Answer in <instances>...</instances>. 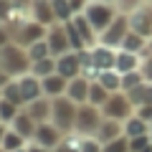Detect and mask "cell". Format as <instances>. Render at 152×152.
<instances>
[{
	"label": "cell",
	"mask_w": 152,
	"mask_h": 152,
	"mask_svg": "<svg viewBox=\"0 0 152 152\" xmlns=\"http://www.w3.org/2000/svg\"><path fill=\"white\" fill-rule=\"evenodd\" d=\"M0 69L8 71L13 79L28 74V71H31V58H28V51L23 48V46H18L15 41H10L5 48H0Z\"/></svg>",
	"instance_id": "6da1fadb"
},
{
	"label": "cell",
	"mask_w": 152,
	"mask_h": 152,
	"mask_svg": "<svg viewBox=\"0 0 152 152\" xmlns=\"http://www.w3.org/2000/svg\"><path fill=\"white\" fill-rule=\"evenodd\" d=\"M76 112L79 104H74L69 96H58L53 99V109H51V122L58 127L64 134H74V124H76Z\"/></svg>",
	"instance_id": "7a4b0ae2"
},
{
	"label": "cell",
	"mask_w": 152,
	"mask_h": 152,
	"mask_svg": "<svg viewBox=\"0 0 152 152\" xmlns=\"http://www.w3.org/2000/svg\"><path fill=\"white\" fill-rule=\"evenodd\" d=\"M102 122H104V114H102V109H99V107L81 104V107H79V112H76L74 134H79V137H94Z\"/></svg>",
	"instance_id": "3957f363"
},
{
	"label": "cell",
	"mask_w": 152,
	"mask_h": 152,
	"mask_svg": "<svg viewBox=\"0 0 152 152\" xmlns=\"http://www.w3.org/2000/svg\"><path fill=\"white\" fill-rule=\"evenodd\" d=\"M84 15H86V20L91 23V28L102 36V33L112 26V20L119 15V13L114 10L112 3H91V0H89V5H86V10H84Z\"/></svg>",
	"instance_id": "277c9868"
},
{
	"label": "cell",
	"mask_w": 152,
	"mask_h": 152,
	"mask_svg": "<svg viewBox=\"0 0 152 152\" xmlns=\"http://www.w3.org/2000/svg\"><path fill=\"white\" fill-rule=\"evenodd\" d=\"M10 33H13V41H15L18 46L28 48L31 43H38V41H43L46 33H48V28L41 26L38 20H33V18H26V20H23L20 26H15Z\"/></svg>",
	"instance_id": "5b68a950"
},
{
	"label": "cell",
	"mask_w": 152,
	"mask_h": 152,
	"mask_svg": "<svg viewBox=\"0 0 152 152\" xmlns=\"http://www.w3.org/2000/svg\"><path fill=\"white\" fill-rule=\"evenodd\" d=\"M102 114L107 117V119H117V122H127L132 117V102L127 94L117 91L112 94V96L107 99V104L102 107Z\"/></svg>",
	"instance_id": "8992f818"
},
{
	"label": "cell",
	"mask_w": 152,
	"mask_h": 152,
	"mask_svg": "<svg viewBox=\"0 0 152 152\" xmlns=\"http://www.w3.org/2000/svg\"><path fill=\"white\" fill-rule=\"evenodd\" d=\"M129 31H132V28H129V18H127V15H117L112 20V26L99 36V43L109 46V48H122V41H124V36Z\"/></svg>",
	"instance_id": "52a82bcc"
},
{
	"label": "cell",
	"mask_w": 152,
	"mask_h": 152,
	"mask_svg": "<svg viewBox=\"0 0 152 152\" xmlns=\"http://www.w3.org/2000/svg\"><path fill=\"white\" fill-rule=\"evenodd\" d=\"M64 132L58 129V127L53 124V122H43V124H38V129H36V137H33V145H38V147H46V150H51L53 152L56 147L64 142Z\"/></svg>",
	"instance_id": "ba28073f"
},
{
	"label": "cell",
	"mask_w": 152,
	"mask_h": 152,
	"mask_svg": "<svg viewBox=\"0 0 152 152\" xmlns=\"http://www.w3.org/2000/svg\"><path fill=\"white\" fill-rule=\"evenodd\" d=\"M46 43H48L53 58H58V56H64V53H69V51H71V43H69V36H66L64 23H53V26H48Z\"/></svg>",
	"instance_id": "9c48e42d"
},
{
	"label": "cell",
	"mask_w": 152,
	"mask_h": 152,
	"mask_svg": "<svg viewBox=\"0 0 152 152\" xmlns=\"http://www.w3.org/2000/svg\"><path fill=\"white\" fill-rule=\"evenodd\" d=\"M56 74L69 79V81L81 76V56H79V51H69V53L58 56L56 58Z\"/></svg>",
	"instance_id": "30bf717a"
},
{
	"label": "cell",
	"mask_w": 152,
	"mask_h": 152,
	"mask_svg": "<svg viewBox=\"0 0 152 152\" xmlns=\"http://www.w3.org/2000/svg\"><path fill=\"white\" fill-rule=\"evenodd\" d=\"M28 15H31L33 20H38L41 26H46V28L56 23L51 0H28Z\"/></svg>",
	"instance_id": "8fae6325"
},
{
	"label": "cell",
	"mask_w": 152,
	"mask_h": 152,
	"mask_svg": "<svg viewBox=\"0 0 152 152\" xmlns=\"http://www.w3.org/2000/svg\"><path fill=\"white\" fill-rule=\"evenodd\" d=\"M18 86H20V94H23V99H26V104H31V102H36V99L43 96V84H41V79L33 76L31 71L23 74V76H18Z\"/></svg>",
	"instance_id": "7c38bea8"
},
{
	"label": "cell",
	"mask_w": 152,
	"mask_h": 152,
	"mask_svg": "<svg viewBox=\"0 0 152 152\" xmlns=\"http://www.w3.org/2000/svg\"><path fill=\"white\" fill-rule=\"evenodd\" d=\"M124 134V122H117V119H107L104 117V122L99 124L96 134H94V140L99 142V145H107V142L117 140V137Z\"/></svg>",
	"instance_id": "4fadbf2b"
},
{
	"label": "cell",
	"mask_w": 152,
	"mask_h": 152,
	"mask_svg": "<svg viewBox=\"0 0 152 152\" xmlns=\"http://www.w3.org/2000/svg\"><path fill=\"white\" fill-rule=\"evenodd\" d=\"M8 127H10V129H15L20 137H26L28 142H33V137H36V129H38V122L33 119V117L26 112V109H20V114H18V117H15V119H13Z\"/></svg>",
	"instance_id": "5bb4252c"
},
{
	"label": "cell",
	"mask_w": 152,
	"mask_h": 152,
	"mask_svg": "<svg viewBox=\"0 0 152 152\" xmlns=\"http://www.w3.org/2000/svg\"><path fill=\"white\" fill-rule=\"evenodd\" d=\"M89 86H91V81L89 79H84V76H76V79H71L69 86H66V96L71 99L74 104H86L89 102Z\"/></svg>",
	"instance_id": "9a60e30c"
},
{
	"label": "cell",
	"mask_w": 152,
	"mask_h": 152,
	"mask_svg": "<svg viewBox=\"0 0 152 152\" xmlns=\"http://www.w3.org/2000/svg\"><path fill=\"white\" fill-rule=\"evenodd\" d=\"M89 51H91V61H94V66H96L99 71L114 69V64H117V51H114V48L96 43L94 48H89Z\"/></svg>",
	"instance_id": "2e32d148"
},
{
	"label": "cell",
	"mask_w": 152,
	"mask_h": 152,
	"mask_svg": "<svg viewBox=\"0 0 152 152\" xmlns=\"http://www.w3.org/2000/svg\"><path fill=\"white\" fill-rule=\"evenodd\" d=\"M23 109H26V112L31 114V117L38 122V124H43V122H51V109H53V99L41 96V99H36V102L26 104Z\"/></svg>",
	"instance_id": "e0dca14e"
},
{
	"label": "cell",
	"mask_w": 152,
	"mask_h": 152,
	"mask_svg": "<svg viewBox=\"0 0 152 152\" xmlns=\"http://www.w3.org/2000/svg\"><path fill=\"white\" fill-rule=\"evenodd\" d=\"M41 84H43V96L58 99V96H66L69 79H64V76H58V74H51V76H46V79H41Z\"/></svg>",
	"instance_id": "ac0fdd59"
},
{
	"label": "cell",
	"mask_w": 152,
	"mask_h": 152,
	"mask_svg": "<svg viewBox=\"0 0 152 152\" xmlns=\"http://www.w3.org/2000/svg\"><path fill=\"white\" fill-rule=\"evenodd\" d=\"M137 64H140L137 53H132V51H124V48L117 51V64H114V69L119 71V74H129V71H137Z\"/></svg>",
	"instance_id": "d6986e66"
},
{
	"label": "cell",
	"mask_w": 152,
	"mask_h": 152,
	"mask_svg": "<svg viewBox=\"0 0 152 152\" xmlns=\"http://www.w3.org/2000/svg\"><path fill=\"white\" fill-rule=\"evenodd\" d=\"M99 84H102L104 89H107L109 94H117V91H122V74L117 69H109V71H102L99 74V79H96Z\"/></svg>",
	"instance_id": "ffe728a7"
},
{
	"label": "cell",
	"mask_w": 152,
	"mask_h": 152,
	"mask_svg": "<svg viewBox=\"0 0 152 152\" xmlns=\"http://www.w3.org/2000/svg\"><path fill=\"white\" fill-rule=\"evenodd\" d=\"M28 145H31V142H28L26 137H20L15 129H10V127H8V129H5V137H3V145H0V147H3L5 152H15V150H26Z\"/></svg>",
	"instance_id": "44dd1931"
},
{
	"label": "cell",
	"mask_w": 152,
	"mask_h": 152,
	"mask_svg": "<svg viewBox=\"0 0 152 152\" xmlns=\"http://www.w3.org/2000/svg\"><path fill=\"white\" fill-rule=\"evenodd\" d=\"M129 28L137 33H142V36H147V33H152V15L145 10H137L134 15L129 18Z\"/></svg>",
	"instance_id": "7402d4cb"
},
{
	"label": "cell",
	"mask_w": 152,
	"mask_h": 152,
	"mask_svg": "<svg viewBox=\"0 0 152 152\" xmlns=\"http://www.w3.org/2000/svg\"><path fill=\"white\" fill-rule=\"evenodd\" d=\"M127 96H129V102H132V104L150 107V104H152V86H150V84H140L137 89L127 91Z\"/></svg>",
	"instance_id": "603a6c76"
},
{
	"label": "cell",
	"mask_w": 152,
	"mask_h": 152,
	"mask_svg": "<svg viewBox=\"0 0 152 152\" xmlns=\"http://www.w3.org/2000/svg\"><path fill=\"white\" fill-rule=\"evenodd\" d=\"M109 96H112V94H109L99 81H91V86H89V102H86V104H91V107H99V109H102L104 104H107Z\"/></svg>",
	"instance_id": "cb8c5ba5"
},
{
	"label": "cell",
	"mask_w": 152,
	"mask_h": 152,
	"mask_svg": "<svg viewBox=\"0 0 152 152\" xmlns=\"http://www.w3.org/2000/svg\"><path fill=\"white\" fill-rule=\"evenodd\" d=\"M31 74L38 76V79H46V76L56 74V58H53V56H48V58H43V61L31 64Z\"/></svg>",
	"instance_id": "d4e9b609"
},
{
	"label": "cell",
	"mask_w": 152,
	"mask_h": 152,
	"mask_svg": "<svg viewBox=\"0 0 152 152\" xmlns=\"http://www.w3.org/2000/svg\"><path fill=\"white\" fill-rule=\"evenodd\" d=\"M147 134V122L142 119V117H129V119L124 122V137H142Z\"/></svg>",
	"instance_id": "484cf974"
},
{
	"label": "cell",
	"mask_w": 152,
	"mask_h": 152,
	"mask_svg": "<svg viewBox=\"0 0 152 152\" xmlns=\"http://www.w3.org/2000/svg\"><path fill=\"white\" fill-rule=\"evenodd\" d=\"M51 8H53L56 23H69L71 18H74V10H71L69 0H51Z\"/></svg>",
	"instance_id": "4316f807"
},
{
	"label": "cell",
	"mask_w": 152,
	"mask_h": 152,
	"mask_svg": "<svg viewBox=\"0 0 152 152\" xmlns=\"http://www.w3.org/2000/svg\"><path fill=\"white\" fill-rule=\"evenodd\" d=\"M26 51H28V58H31V64H36V61H43V58H48V56H51V48H48V43H46V38H43V41H38V43H31Z\"/></svg>",
	"instance_id": "83f0119b"
},
{
	"label": "cell",
	"mask_w": 152,
	"mask_h": 152,
	"mask_svg": "<svg viewBox=\"0 0 152 152\" xmlns=\"http://www.w3.org/2000/svg\"><path fill=\"white\" fill-rule=\"evenodd\" d=\"M20 109H23V107L8 102V99H0V122H3V124H10L18 114H20Z\"/></svg>",
	"instance_id": "f1b7e54d"
},
{
	"label": "cell",
	"mask_w": 152,
	"mask_h": 152,
	"mask_svg": "<svg viewBox=\"0 0 152 152\" xmlns=\"http://www.w3.org/2000/svg\"><path fill=\"white\" fill-rule=\"evenodd\" d=\"M3 99H8V102L18 104V107H26V99H23L20 94V86H18V79H13L8 86H3Z\"/></svg>",
	"instance_id": "f546056e"
},
{
	"label": "cell",
	"mask_w": 152,
	"mask_h": 152,
	"mask_svg": "<svg viewBox=\"0 0 152 152\" xmlns=\"http://www.w3.org/2000/svg\"><path fill=\"white\" fill-rule=\"evenodd\" d=\"M64 28H66V36H69V43H71V51H84V48H86V43H84V38L79 36V31H76L74 20L64 23Z\"/></svg>",
	"instance_id": "4dcf8cb0"
},
{
	"label": "cell",
	"mask_w": 152,
	"mask_h": 152,
	"mask_svg": "<svg viewBox=\"0 0 152 152\" xmlns=\"http://www.w3.org/2000/svg\"><path fill=\"white\" fill-rule=\"evenodd\" d=\"M142 46H145V36L137 33V31H129V33L124 36V41H122V48H124V51H132V53H137Z\"/></svg>",
	"instance_id": "1f68e13d"
},
{
	"label": "cell",
	"mask_w": 152,
	"mask_h": 152,
	"mask_svg": "<svg viewBox=\"0 0 152 152\" xmlns=\"http://www.w3.org/2000/svg\"><path fill=\"white\" fill-rule=\"evenodd\" d=\"M140 84H145V76L140 71H129V74H122V91H132Z\"/></svg>",
	"instance_id": "d6a6232c"
},
{
	"label": "cell",
	"mask_w": 152,
	"mask_h": 152,
	"mask_svg": "<svg viewBox=\"0 0 152 152\" xmlns=\"http://www.w3.org/2000/svg\"><path fill=\"white\" fill-rule=\"evenodd\" d=\"M102 152H129V137H117V140L102 145Z\"/></svg>",
	"instance_id": "836d02e7"
},
{
	"label": "cell",
	"mask_w": 152,
	"mask_h": 152,
	"mask_svg": "<svg viewBox=\"0 0 152 152\" xmlns=\"http://www.w3.org/2000/svg\"><path fill=\"white\" fill-rule=\"evenodd\" d=\"M79 152H102V145H99V142L94 140V137H81Z\"/></svg>",
	"instance_id": "e575fe53"
},
{
	"label": "cell",
	"mask_w": 152,
	"mask_h": 152,
	"mask_svg": "<svg viewBox=\"0 0 152 152\" xmlns=\"http://www.w3.org/2000/svg\"><path fill=\"white\" fill-rule=\"evenodd\" d=\"M147 145H150V137H147V134H142V137H132V140H129V152H142Z\"/></svg>",
	"instance_id": "d590c367"
},
{
	"label": "cell",
	"mask_w": 152,
	"mask_h": 152,
	"mask_svg": "<svg viewBox=\"0 0 152 152\" xmlns=\"http://www.w3.org/2000/svg\"><path fill=\"white\" fill-rule=\"evenodd\" d=\"M13 41V33H10V28L8 26H0V48H5L8 43Z\"/></svg>",
	"instance_id": "8d00e7d4"
},
{
	"label": "cell",
	"mask_w": 152,
	"mask_h": 152,
	"mask_svg": "<svg viewBox=\"0 0 152 152\" xmlns=\"http://www.w3.org/2000/svg\"><path fill=\"white\" fill-rule=\"evenodd\" d=\"M71 3V10H74V15H81L84 10H86V5H89V0H69Z\"/></svg>",
	"instance_id": "74e56055"
},
{
	"label": "cell",
	"mask_w": 152,
	"mask_h": 152,
	"mask_svg": "<svg viewBox=\"0 0 152 152\" xmlns=\"http://www.w3.org/2000/svg\"><path fill=\"white\" fill-rule=\"evenodd\" d=\"M142 76H145V81H152V56L145 61V66H142Z\"/></svg>",
	"instance_id": "f35d334b"
},
{
	"label": "cell",
	"mask_w": 152,
	"mask_h": 152,
	"mask_svg": "<svg viewBox=\"0 0 152 152\" xmlns=\"http://www.w3.org/2000/svg\"><path fill=\"white\" fill-rule=\"evenodd\" d=\"M137 117H142L145 122H152V104L150 107H140V114H137Z\"/></svg>",
	"instance_id": "ab89813d"
},
{
	"label": "cell",
	"mask_w": 152,
	"mask_h": 152,
	"mask_svg": "<svg viewBox=\"0 0 152 152\" xmlns=\"http://www.w3.org/2000/svg\"><path fill=\"white\" fill-rule=\"evenodd\" d=\"M10 81H13V76L8 74V71H3V69H0V89H3V86H8Z\"/></svg>",
	"instance_id": "60d3db41"
},
{
	"label": "cell",
	"mask_w": 152,
	"mask_h": 152,
	"mask_svg": "<svg viewBox=\"0 0 152 152\" xmlns=\"http://www.w3.org/2000/svg\"><path fill=\"white\" fill-rule=\"evenodd\" d=\"M28 152H51V150H46V147H38V145H28Z\"/></svg>",
	"instance_id": "b9f144b4"
},
{
	"label": "cell",
	"mask_w": 152,
	"mask_h": 152,
	"mask_svg": "<svg viewBox=\"0 0 152 152\" xmlns=\"http://www.w3.org/2000/svg\"><path fill=\"white\" fill-rule=\"evenodd\" d=\"M5 129H8V124H0V145H3V137H5Z\"/></svg>",
	"instance_id": "7bdbcfd3"
},
{
	"label": "cell",
	"mask_w": 152,
	"mask_h": 152,
	"mask_svg": "<svg viewBox=\"0 0 152 152\" xmlns=\"http://www.w3.org/2000/svg\"><path fill=\"white\" fill-rule=\"evenodd\" d=\"M91 3H112V5H114L117 0H91Z\"/></svg>",
	"instance_id": "ee69618b"
},
{
	"label": "cell",
	"mask_w": 152,
	"mask_h": 152,
	"mask_svg": "<svg viewBox=\"0 0 152 152\" xmlns=\"http://www.w3.org/2000/svg\"><path fill=\"white\" fill-rule=\"evenodd\" d=\"M15 152H28V147H26V150H15Z\"/></svg>",
	"instance_id": "f6af8a7d"
},
{
	"label": "cell",
	"mask_w": 152,
	"mask_h": 152,
	"mask_svg": "<svg viewBox=\"0 0 152 152\" xmlns=\"http://www.w3.org/2000/svg\"><path fill=\"white\" fill-rule=\"evenodd\" d=\"M0 99H3V89H0Z\"/></svg>",
	"instance_id": "bcb514c9"
},
{
	"label": "cell",
	"mask_w": 152,
	"mask_h": 152,
	"mask_svg": "<svg viewBox=\"0 0 152 152\" xmlns=\"http://www.w3.org/2000/svg\"><path fill=\"white\" fill-rule=\"evenodd\" d=\"M0 152H5V150H3V147H0Z\"/></svg>",
	"instance_id": "7dc6e473"
},
{
	"label": "cell",
	"mask_w": 152,
	"mask_h": 152,
	"mask_svg": "<svg viewBox=\"0 0 152 152\" xmlns=\"http://www.w3.org/2000/svg\"><path fill=\"white\" fill-rule=\"evenodd\" d=\"M0 26H3V20H0Z\"/></svg>",
	"instance_id": "c3c4849f"
},
{
	"label": "cell",
	"mask_w": 152,
	"mask_h": 152,
	"mask_svg": "<svg viewBox=\"0 0 152 152\" xmlns=\"http://www.w3.org/2000/svg\"><path fill=\"white\" fill-rule=\"evenodd\" d=\"M0 124H3V122H0Z\"/></svg>",
	"instance_id": "681fc988"
}]
</instances>
